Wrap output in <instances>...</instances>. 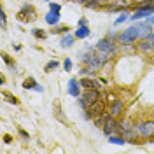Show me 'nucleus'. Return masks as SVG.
Masks as SVG:
<instances>
[{"instance_id":"f257e3e1","label":"nucleus","mask_w":154,"mask_h":154,"mask_svg":"<svg viewBox=\"0 0 154 154\" xmlns=\"http://www.w3.org/2000/svg\"><path fill=\"white\" fill-rule=\"evenodd\" d=\"M96 51L100 53V56L103 58L105 61L110 56H114L116 54V46H114V42H112V38H102V40H98Z\"/></svg>"},{"instance_id":"f03ea898","label":"nucleus","mask_w":154,"mask_h":154,"mask_svg":"<svg viewBox=\"0 0 154 154\" xmlns=\"http://www.w3.org/2000/svg\"><path fill=\"white\" fill-rule=\"evenodd\" d=\"M103 114H105V102L100 100V98L96 102H93L86 109V119H89V117H98V116H103Z\"/></svg>"},{"instance_id":"7ed1b4c3","label":"nucleus","mask_w":154,"mask_h":154,"mask_svg":"<svg viewBox=\"0 0 154 154\" xmlns=\"http://www.w3.org/2000/svg\"><path fill=\"white\" fill-rule=\"evenodd\" d=\"M152 12H154V4H145V5L137 7V11L133 12V16H130V19L137 21V19H142L145 16H151Z\"/></svg>"},{"instance_id":"20e7f679","label":"nucleus","mask_w":154,"mask_h":154,"mask_svg":"<svg viewBox=\"0 0 154 154\" xmlns=\"http://www.w3.org/2000/svg\"><path fill=\"white\" fill-rule=\"evenodd\" d=\"M137 131L144 138L154 137V121H144V123H140V125L137 126Z\"/></svg>"},{"instance_id":"39448f33","label":"nucleus","mask_w":154,"mask_h":154,"mask_svg":"<svg viewBox=\"0 0 154 154\" xmlns=\"http://www.w3.org/2000/svg\"><path fill=\"white\" fill-rule=\"evenodd\" d=\"M18 19L19 21H33L35 19V9L32 7V5H25L23 9L18 12Z\"/></svg>"},{"instance_id":"423d86ee","label":"nucleus","mask_w":154,"mask_h":154,"mask_svg":"<svg viewBox=\"0 0 154 154\" xmlns=\"http://www.w3.org/2000/svg\"><path fill=\"white\" fill-rule=\"evenodd\" d=\"M116 128H117V125H116V117L114 116H107L105 119H103V125H102V130H103V133L109 137V135H114Z\"/></svg>"},{"instance_id":"0eeeda50","label":"nucleus","mask_w":154,"mask_h":154,"mask_svg":"<svg viewBox=\"0 0 154 154\" xmlns=\"http://www.w3.org/2000/svg\"><path fill=\"white\" fill-rule=\"evenodd\" d=\"M67 91L70 96H79L81 95V81L77 79H70L67 84Z\"/></svg>"},{"instance_id":"6e6552de","label":"nucleus","mask_w":154,"mask_h":154,"mask_svg":"<svg viewBox=\"0 0 154 154\" xmlns=\"http://www.w3.org/2000/svg\"><path fill=\"white\" fill-rule=\"evenodd\" d=\"M82 98H84V102H86L88 107H89L93 102H96V100L100 98V93L96 91V88H93V89H86V93L82 95Z\"/></svg>"},{"instance_id":"1a4fd4ad","label":"nucleus","mask_w":154,"mask_h":154,"mask_svg":"<svg viewBox=\"0 0 154 154\" xmlns=\"http://www.w3.org/2000/svg\"><path fill=\"white\" fill-rule=\"evenodd\" d=\"M23 88H25V89H35V91H38V93H42V91H44V88L40 86L33 77L25 79V81H23Z\"/></svg>"},{"instance_id":"9d476101","label":"nucleus","mask_w":154,"mask_h":154,"mask_svg":"<svg viewBox=\"0 0 154 154\" xmlns=\"http://www.w3.org/2000/svg\"><path fill=\"white\" fill-rule=\"evenodd\" d=\"M44 19H46V23H48V25L56 26L58 23H60V12H58V11H51V9H49V12L44 16Z\"/></svg>"},{"instance_id":"9b49d317","label":"nucleus","mask_w":154,"mask_h":154,"mask_svg":"<svg viewBox=\"0 0 154 154\" xmlns=\"http://www.w3.org/2000/svg\"><path fill=\"white\" fill-rule=\"evenodd\" d=\"M123 107H125V103H123L121 100H116V102H112V107H110V116L119 117V116H121V110H123Z\"/></svg>"},{"instance_id":"f8f14e48","label":"nucleus","mask_w":154,"mask_h":154,"mask_svg":"<svg viewBox=\"0 0 154 154\" xmlns=\"http://www.w3.org/2000/svg\"><path fill=\"white\" fill-rule=\"evenodd\" d=\"M74 38H75V35L65 33V35L61 37V40H60V46H61V48H70V46L74 44Z\"/></svg>"},{"instance_id":"ddd939ff","label":"nucleus","mask_w":154,"mask_h":154,"mask_svg":"<svg viewBox=\"0 0 154 154\" xmlns=\"http://www.w3.org/2000/svg\"><path fill=\"white\" fill-rule=\"evenodd\" d=\"M77 38H86L89 35V28H88V25H79V28L75 30V33H74Z\"/></svg>"},{"instance_id":"4468645a","label":"nucleus","mask_w":154,"mask_h":154,"mask_svg":"<svg viewBox=\"0 0 154 154\" xmlns=\"http://www.w3.org/2000/svg\"><path fill=\"white\" fill-rule=\"evenodd\" d=\"M81 86L86 88V89H93V88H98V81L96 79H82Z\"/></svg>"},{"instance_id":"2eb2a0df","label":"nucleus","mask_w":154,"mask_h":154,"mask_svg":"<svg viewBox=\"0 0 154 154\" xmlns=\"http://www.w3.org/2000/svg\"><path fill=\"white\" fill-rule=\"evenodd\" d=\"M109 142H110V144H117V145H125L126 144V138L114 137V135H109Z\"/></svg>"},{"instance_id":"dca6fc26","label":"nucleus","mask_w":154,"mask_h":154,"mask_svg":"<svg viewBox=\"0 0 154 154\" xmlns=\"http://www.w3.org/2000/svg\"><path fill=\"white\" fill-rule=\"evenodd\" d=\"M2 96H4V98H7L5 102H9V103H12V105H18V98H16V96H12V95H7L5 91L2 93Z\"/></svg>"},{"instance_id":"f3484780","label":"nucleus","mask_w":154,"mask_h":154,"mask_svg":"<svg viewBox=\"0 0 154 154\" xmlns=\"http://www.w3.org/2000/svg\"><path fill=\"white\" fill-rule=\"evenodd\" d=\"M56 67H58V61H56V60H51L48 65L44 67V72H51V70H54Z\"/></svg>"},{"instance_id":"a211bd4d","label":"nucleus","mask_w":154,"mask_h":154,"mask_svg":"<svg viewBox=\"0 0 154 154\" xmlns=\"http://www.w3.org/2000/svg\"><path fill=\"white\" fill-rule=\"evenodd\" d=\"M128 18H130V14H128V12H126V11H125V12H123V14H121L119 18L116 19V25H121V23H125V21H126V19H128Z\"/></svg>"},{"instance_id":"6ab92c4d","label":"nucleus","mask_w":154,"mask_h":154,"mask_svg":"<svg viewBox=\"0 0 154 154\" xmlns=\"http://www.w3.org/2000/svg\"><path fill=\"white\" fill-rule=\"evenodd\" d=\"M54 114H56V117L60 119V121H63V123H67V121H65V117L61 116V109H60V105H58V103H56V107H54Z\"/></svg>"},{"instance_id":"aec40b11","label":"nucleus","mask_w":154,"mask_h":154,"mask_svg":"<svg viewBox=\"0 0 154 154\" xmlns=\"http://www.w3.org/2000/svg\"><path fill=\"white\" fill-rule=\"evenodd\" d=\"M63 68H65V72H70V70H72V60H70V58H65Z\"/></svg>"},{"instance_id":"412c9836","label":"nucleus","mask_w":154,"mask_h":154,"mask_svg":"<svg viewBox=\"0 0 154 154\" xmlns=\"http://www.w3.org/2000/svg\"><path fill=\"white\" fill-rule=\"evenodd\" d=\"M32 33H33V35H35V37H37V38H44V37H46V33H44L42 30H38V28L32 30Z\"/></svg>"},{"instance_id":"4be33fe9","label":"nucleus","mask_w":154,"mask_h":154,"mask_svg":"<svg viewBox=\"0 0 154 154\" xmlns=\"http://www.w3.org/2000/svg\"><path fill=\"white\" fill-rule=\"evenodd\" d=\"M67 32H68L67 26H61V28H56L54 26V30H53V33H67Z\"/></svg>"},{"instance_id":"5701e85b","label":"nucleus","mask_w":154,"mask_h":154,"mask_svg":"<svg viewBox=\"0 0 154 154\" xmlns=\"http://www.w3.org/2000/svg\"><path fill=\"white\" fill-rule=\"evenodd\" d=\"M49 9L51 11H58V12H60L61 5H60V4H54V2H51V4H49Z\"/></svg>"},{"instance_id":"b1692460","label":"nucleus","mask_w":154,"mask_h":154,"mask_svg":"<svg viewBox=\"0 0 154 154\" xmlns=\"http://www.w3.org/2000/svg\"><path fill=\"white\" fill-rule=\"evenodd\" d=\"M0 21H2V28H5V12H0Z\"/></svg>"},{"instance_id":"393cba45","label":"nucleus","mask_w":154,"mask_h":154,"mask_svg":"<svg viewBox=\"0 0 154 154\" xmlns=\"http://www.w3.org/2000/svg\"><path fill=\"white\" fill-rule=\"evenodd\" d=\"M19 133H21V137H23V138H26V140H28V138H30V137H28V133H25L23 130H19Z\"/></svg>"},{"instance_id":"a878e982","label":"nucleus","mask_w":154,"mask_h":154,"mask_svg":"<svg viewBox=\"0 0 154 154\" xmlns=\"http://www.w3.org/2000/svg\"><path fill=\"white\" fill-rule=\"evenodd\" d=\"M147 23H151V25H154V16H152V14L149 16V19H147Z\"/></svg>"},{"instance_id":"bb28decb","label":"nucleus","mask_w":154,"mask_h":154,"mask_svg":"<svg viewBox=\"0 0 154 154\" xmlns=\"http://www.w3.org/2000/svg\"><path fill=\"white\" fill-rule=\"evenodd\" d=\"M4 140H5V144H9V142H11V137H9V135H4Z\"/></svg>"},{"instance_id":"cd10ccee","label":"nucleus","mask_w":154,"mask_h":154,"mask_svg":"<svg viewBox=\"0 0 154 154\" xmlns=\"http://www.w3.org/2000/svg\"><path fill=\"white\" fill-rule=\"evenodd\" d=\"M79 25H88V21L84 18H81V19H79Z\"/></svg>"},{"instance_id":"c85d7f7f","label":"nucleus","mask_w":154,"mask_h":154,"mask_svg":"<svg viewBox=\"0 0 154 154\" xmlns=\"http://www.w3.org/2000/svg\"><path fill=\"white\" fill-rule=\"evenodd\" d=\"M46 2H49V0H46Z\"/></svg>"}]
</instances>
